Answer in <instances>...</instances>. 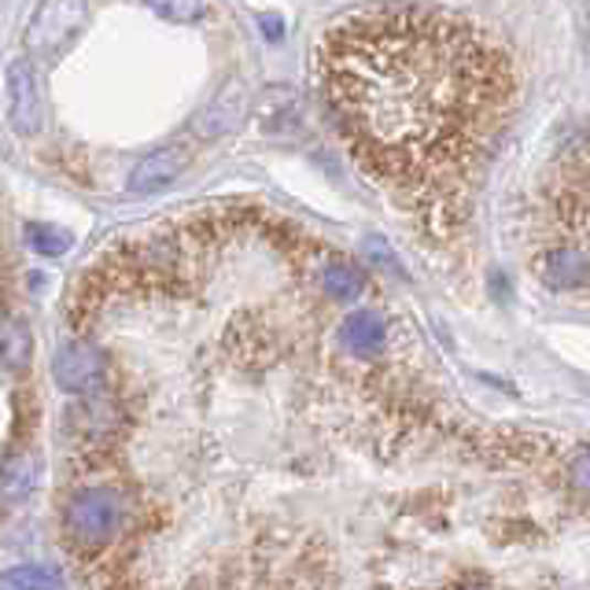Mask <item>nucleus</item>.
<instances>
[{"instance_id":"nucleus-2","label":"nucleus","mask_w":590,"mask_h":590,"mask_svg":"<svg viewBox=\"0 0 590 590\" xmlns=\"http://www.w3.org/2000/svg\"><path fill=\"white\" fill-rule=\"evenodd\" d=\"M8 115H12V126L19 133H37L41 118H37V85L34 71H30L26 60H15L8 67Z\"/></svg>"},{"instance_id":"nucleus-4","label":"nucleus","mask_w":590,"mask_h":590,"mask_svg":"<svg viewBox=\"0 0 590 590\" xmlns=\"http://www.w3.org/2000/svg\"><path fill=\"white\" fill-rule=\"evenodd\" d=\"M539 277L543 285L557 288V292H572V288H583L590 281V262L576 248H554L539 259Z\"/></svg>"},{"instance_id":"nucleus-5","label":"nucleus","mask_w":590,"mask_h":590,"mask_svg":"<svg viewBox=\"0 0 590 590\" xmlns=\"http://www.w3.org/2000/svg\"><path fill=\"white\" fill-rule=\"evenodd\" d=\"M318 285L321 292L329 299H336V303H351V299H358L366 292V273L358 270L354 262L347 259H321L318 262Z\"/></svg>"},{"instance_id":"nucleus-8","label":"nucleus","mask_w":590,"mask_h":590,"mask_svg":"<svg viewBox=\"0 0 590 590\" xmlns=\"http://www.w3.org/2000/svg\"><path fill=\"white\" fill-rule=\"evenodd\" d=\"M4 590H52V576L37 568H15L4 576Z\"/></svg>"},{"instance_id":"nucleus-7","label":"nucleus","mask_w":590,"mask_h":590,"mask_svg":"<svg viewBox=\"0 0 590 590\" xmlns=\"http://www.w3.org/2000/svg\"><path fill=\"white\" fill-rule=\"evenodd\" d=\"M178 170H181V152H174V148H167V152H155L152 159H144V163L133 170L130 189H133V192H155V189H167L170 181L178 178Z\"/></svg>"},{"instance_id":"nucleus-6","label":"nucleus","mask_w":590,"mask_h":590,"mask_svg":"<svg viewBox=\"0 0 590 590\" xmlns=\"http://www.w3.org/2000/svg\"><path fill=\"white\" fill-rule=\"evenodd\" d=\"M37 491V458L34 454H12L0 465V498L23 502Z\"/></svg>"},{"instance_id":"nucleus-9","label":"nucleus","mask_w":590,"mask_h":590,"mask_svg":"<svg viewBox=\"0 0 590 590\" xmlns=\"http://www.w3.org/2000/svg\"><path fill=\"white\" fill-rule=\"evenodd\" d=\"M30 244H34L41 255H63L71 248V236L60 229H30Z\"/></svg>"},{"instance_id":"nucleus-1","label":"nucleus","mask_w":590,"mask_h":590,"mask_svg":"<svg viewBox=\"0 0 590 590\" xmlns=\"http://www.w3.org/2000/svg\"><path fill=\"white\" fill-rule=\"evenodd\" d=\"M318 78L358 163L399 192H439L469 174L509 100L506 63L487 41L425 8L329 30Z\"/></svg>"},{"instance_id":"nucleus-3","label":"nucleus","mask_w":590,"mask_h":590,"mask_svg":"<svg viewBox=\"0 0 590 590\" xmlns=\"http://www.w3.org/2000/svg\"><path fill=\"white\" fill-rule=\"evenodd\" d=\"M336 340L354 358H373V354H380L384 343H388V325H384L380 314H373V310H354V314L340 321Z\"/></svg>"},{"instance_id":"nucleus-10","label":"nucleus","mask_w":590,"mask_h":590,"mask_svg":"<svg viewBox=\"0 0 590 590\" xmlns=\"http://www.w3.org/2000/svg\"><path fill=\"white\" fill-rule=\"evenodd\" d=\"M572 480L590 495V447L579 450V454H576V461H572Z\"/></svg>"}]
</instances>
